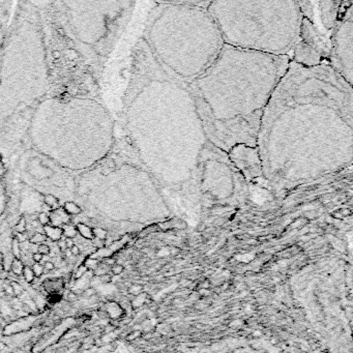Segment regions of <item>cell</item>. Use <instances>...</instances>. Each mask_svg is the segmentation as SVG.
Segmentation results:
<instances>
[{"instance_id":"obj_1","label":"cell","mask_w":353,"mask_h":353,"mask_svg":"<svg viewBox=\"0 0 353 353\" xmlns=\"http://www.w3.org/2000/svg\"><path fill=\"white\" fill-rule=\"evenodd\" d=\"M352 144V85L327 63L290 61L258 134L264 179L283 191L339 172L351 165Z\"/></svg>"},{"instance_id":"obj_2","label":"cell","mask_w":353,"mask_h":353,"mask_svg":"<svg viewBox=\"0 0 353 353\" xmlns=\"http://www.w3.org/2000/svg\"><path fill=\"white\" fill-rule=\"evenodd\" d=\"M121 126L164 196L200 203L202 162L211 143L187 84L165 70L142 38L132 52Z\"/></svg>"},{"instance_id":"obj_3","label":"cell","mask_w":353,"mask_h":353,"mask_svg":"<svg viewBox=\"0 0 353 353\" xmlns=\"http://www.w3.org/2000/svg\"><path fill=\"white\" fill-rule=\"evenodd\" d=\"M290 61L288 56L224 45L187 84L210 143L225 152L237 144L257 146L262 116Z\"/></svg>"},{"instance_id":"obj_4","label":"cell","mask_w":353,"mask_h":353,"mask_svg":"<svg viewBox=\"0 0 353 353\" xmlns=\"http://www.w3.org/2000/svg\"><path fill=\"white\" fill-rule=\"evenodd\" d=\"M49 93L41 14L35 2L18 1L0 53V152L5 159L26 146L31 115Z\"/></svg>"},{"instance_id":"obj_5","label":"cell","mask_w":353,"mask_h":353,"mask_svg":"<svg viewBox=\"0 0 353 353\" xmlns=\"http://www.w3.org/2000/svg\"><path fill=\"white\" fill-rule=\"evenodd\" d=\"M117 141L102 95L49 93L31 115L26 146L75 175L102 161Z\"/></svg>"},{"instance_id":"obj_6","label":"cell","mask_w":353,"mask_h":353,"mask_svg":"<svg viewBox=\"0 0 353 353\" xmlns=\"http://www.w3.org/2000/svg\"><path fill=\"white\" fill-rule=\"evenodd\" d=\"M73 201L87 223L106 231L141 224L156 215L158 208L168 207L163 192L124 136L102 161L76 175Z\"/></svg>"},{"instance_id":"obj_7","label":"cell","mask_w":353,"mask_h":353,"mask_svg":"<svg viewBox=\"0 0 353 353\" xmlns=\"http://www.w3.org/2000/svg\"><path fill=\"white\" fill-rule=\"evenodd\" d=\"M209 2H155L141 36L165 70L187 84L215 61L225 45L207 10Z\"/></svg>"},{"instance_id":"obj_8","label":"cell","mask_w":353,"mask_h":353,"mask_svg":"<svg viewBox=\"0 0 353 353\" xmlns=\"http://www.w3.org/2000/svg\"><path fill=\"white\" fill-rule=\"evenodd\" d=\"M225 45L288 56L297 42L301 11L297 1H210L207 7Z\"/></svg>"},{"instance_id":"obj_9","label":"cell","mask_w":353,"mask_h":353,"mask_svg":"<svg viewBox=\"0 0 353 353\" xmlns=\"http://www.w3.org/2000/svg\"><path fill=\"white\" fill-rule=\"evenodd\" d=\"M81 56L102 75L132 18L134 1L35 2Z\"/></svg>"},{"instance_id":"obj_10","label":"cell","mask_w":353,"mask_h":353,"mask_svg":"<svg viewBox=\"0 0 353 353\" xmlns=\"http://www.w3.org/2000/svg\"><path fill=\"white\" fill-rule=\"evenodd\" d=\"M38 10L49 67L50 93L101 95L102 74L81 56L52 20Z\"/></svg>"},{"instance_id":"obj_11","label":"cell","mask_w":353,"mask_h":353,"mask_svg":"<svg viewBox=\"0 0 353 353\" xmlns=\"http://www.w3.org/2000/svg\"><path fill=\"white\" fill-rule=\"evenodd\" d=\"M17 171L22 183L42 196H51L59 202L73 201L76 175L31 148L17 154Z\"/></svg>"},{"instance_id":"obj_12","label":"cell","mask_w":353,"mask_h":353,"mask_svg":"<svg viewBox=\"0 0 353 353\" xmlns=\"http://www.w3.org/2000/svg\"><path fill=\"white\" fill-rule=\"evenodd\" d=\"M246 180L235 169L227 152L210 145L204 154L199 181L200 203L213 204L232 202L246 190Z\"/></svg>"},{"instance_id":"obj_13","label":"cell","mask_w":353,"mask_h":353,"mask_svg":"<svg viewBox=\"0 0 353 353\" xmlns=\"http://www.w3.org/2000/svg\"><path fill=\"white\" fill-rule=\"evenodd\" d=\"M353 1H343L330 36L327 64L348 84L353 81Z\"/></svg>"},{"instance_id":"obj_14","label":"cell","mask_w":353,"mask_h":353,"mask_svg":"<svg viewBox=\"0 0 353 353\" xmlns=\"http://www.w3.org/2000/svg\"><path fill=\"white\" fill-rule=\"evenodd\" d=\"M227 154L232 165L247 182L264 178L261 156L257 146L237 144L233 146Z\"/></svg>"},{"instance_id":"obj_15","label":"cell","mask_w":353,"mask_h":353,"mask_svg":"<svg viewBox=\"0 0 353 353\" xmlns=\"http://www.w3.org/2000/svg\"><path fill=\"white\" fill-rule=\"evenodd\" d=\"M7 171L6 159L0 152V225L6 218L10 200L7 183Z\"/></svg>"},{"instance_id":"obj_16","label":"cell","mask_w":353,"mask_h":353,"mask_svg":"<svg viewBox=\"0 0 353 353\" xmlns=\"http://www.w3.org/2000/svg\"><path fill=\"white\" fill-rule=\"evenodd\" d=\"M16 2L0 1V53L6 41L11 19L15 13Z\"/></svg>"},{"instance_id":"obj_17","label":"cell","mask_w":353,"mask_h":353,"mask_svg":"<svg viewBox=\"0 0 353 353\" xmlns=\"http://www.w3.org/2000/svg\"><path fill=\"white\" fill-rule=\"evenodd\" d=\"M45 235L47 238L51 239V241H59L62 238V229L60 227H54L51 225H47L44 228Z\"/></svg>"},{"instance_id":"obj_18","label":"cell","mask_w":353,"mask_h":353,"mask_svg":"<svg viewBox=\"0 0 353 353\" xmlns=\"http://www.w3.org/2000/svg\"><path fill=\"white\" fill-rule=\"evenodd\" d=\"M76 228H77V231L81 234V236L84 239H88V240H93V239H94L92 227L88 226V225L83 224V223H78Z\"/></svg>"},{"instance_id":"obj_19","label":"cell","mask_w":353,"mask_h":353,"mask_svg":"<svg viewBox=\"0 0 353 353\" xmlns=\"http://www.w3.org/2000/svg\"><path fill=\"white\" fill-rule=\"evenodd\" d=\"M24 267H25V264H24V262L22 261V259L15 258L10 264V272H13L14 275H17V277H22Z\"/></svg>"},{"instance_id":"obj_20","label":"cell","mask_w":353,"mask_h":353,"mask_svg":"<svg viewBox=\"0 0 353 353\" xmlns=\"http://www.w3.org/2000/svg\"><path fill=\"white\" fill-rule=\"evenodd\" d=\"M62 229V235L64 236L65 238H72L74 239L77 236V228L75 226H73V225L70 224H66L64 225L63 228H61Z\"/></svg>"},{"instance_id":"obj_21","label":"cell","mask_w":353,"mask_h":353,"mask_svg":"<svg viewBox=\"0 0 353 353\" xmlns=\"http://www.w3.org/2000/svg\"><path fill=\"white\" fill-rule=\"evenodd\" d=\"M22 277L24 279V281L26 282V283H29V284H32L34 280H35V277H34V273L32 271V269H31L30 266H26L25 265L24 267V270H23V273H22Z\"/></svg>"},{"instance_id":"obj_22","label":"cell","mask_w":353,"mask_h":353,"mask_svg":"<svg viewBox=\"0 0 353 353\" xmlns=\"http://www.w3.org/2000/svg\"><path fill=\"white\" fill-rule=\"evenodd\" d=\"M83 265L86 267L88 270H90V271H94V270L98 268V266L99 265V261L98 260V259L90 257V258H87L86 260H85Z\"/></svg>"},{"instance_id":"obj_23","label":"cell","mask_w":353,"mask_h":353,"mask_svg":"<svg viewBox=\"0 0 353 353\" xmlns=\"http://www.w3.org/2000/svg\"><path fill=\"white\" fill-rule=\"evenodd\" d=\"M11 253H13L14 257L17 259H21V249H20V243L17 239L14 238L11 241Z\"/></svg>"},{"instance_id":"obj_24","label":"cell","mask_w":353,"mask_h":353,"mask_svg":"<svg viewBox=\"0 0 353 353\" xmlns=\"http://www.w3.org/2000/svg\"><path fill=\"white\" fill-rule=\"evenodd\" d=\"M87 271H88V269L83 265V264L79 265L78 267H77V269L75 270V273H74V275H73L74 280L78 281V280H80V279H82Z\"/></svg>"},{"instance_id":"obj_25","label":"cell","mask_w":353,"mask_h":353,"mask_svg":"<svg viewBox=\"0 0 353 353\" xmlns=\"http://www.w3.org/2000/svg\"><path fill=\"white\" fill-rule=\"evenodd\" d=\"M31 269L34 273V277L35 278H41L42 275H44V266L41 263H33L32 266H31Z\"/></svg>"},{"instance_id":"obj_26","label":"cell","mask_w":353,"mask_h":353,"mask_svg":"<svg viewBox=\"0 0 353 353\" xmlns=\"http://www.w3.org/2000/svg\"><path fill=\"white\" fill-rule=\"evenodd\" d=\"M10 285H11V287H13V290H14V295L21 296L22 293L24 292V288H23L21 285L19 284V282H11Z\"/></svg>"},{"instance_id":"obj_27","label":"cell","mask_w":353,"mask_h":353,"mask_svg":"<svg viewBox=\"0 0 353 353\" xmlns=\"http://www.w3.org/2000/svg\"><path fill=\"white\" fill-rule=\"evenodd\" d=\"M50 251H51V247L48 246V244L46 243H42L38 246V253L42 255H49L50 254Z\"/></svg>"},{"instance_id":"obj_28","label":"cell","mask_w":353,"mask_h":353,"mask_svg":"<svg viewBox=\"0 0 353 353\" xmlns=\"http://www.w3.org/2000/svg\"><path fill=\"white\" fill-rule=\"evenodd\" d=\"M110 270L112 271V273H113L114 275H119L122 271H123V266H122L121 264H119V263H116V264H114L112 267H111Z\"/></svg>"},{"instance_id":"obj_29","label":"cell","mask_w":353,"mask_h":353,"mask_svg":"<svg viewBox=\"0 0 353 353\" xmlns=\"http://www.w3.org/2000/svg\"><path fill=\"white\" fill-rule=\"evenodd\" d=\"M144 301H145V295L139 294V295L135 298V300L133 301V306H134V307H140V306H142V304H143Z\"/></svg>"},{"instance_id":"obj_30","label":"cell","mask_w":353,"mask_h":353,"mask_svg":"<svg viewBox=\"0 0 353 353\" xmlns=\"http://www.w3.org/2000/svg\"><path fill=\"white\" fill-rule=\"evenodd\" d=\"M96 294V291L94 288H92V287H89V288L85 289L83 292H82V295L85 296V297H91V296L95 295Z\"/></svg>"},{"instance_id":"obj_31","label":"cell","mask_w":353,"mask_h":353,"mask_svg":"<svg viewBox=\"0 0 353 353\" xmlns=\"http://www.w3.org/2000/svg\"><path fill=\"white\" fill-rule=\"evenodd\" d=\"M140 335H141V332H140V331H138V330H135V331L130 332V334L129 335H127V337H126V340H127V341H133V340H135V339L138 338Z\"/></svg>"},{"instance_id":"obj_32","label":"cell","mask_w":353,"mask_h":353,"mask_svg":"<svg viewBox=\"0 0 353 353\" xmlns=\"http://www.w3.org/2000/svg\"><path fill=\"white\" fill-rule=\"evenodd\" d=\"M31 258H32L34 263H39L42 259V255L39 254V253H34V254H32V256H31Z\"/></svg>"},{"instance_id":"obj_33","label":"cell","mask_w":353,"mask_h":353,"mask_svg":"<svg viewBox=\"0 0 353 353\" xmlns=\"http://www.w3.org/2000/svg\"><path fill=\"white\" fill-rule=\"evenodd\" d=\"M141 290H142V288H141L140 286H137V285H135V286L130 287V292L133 293V294H135V295H139V294H140V292H141Z\"/></svg>"},{"instance_id":"obj_34","label":"cell","mask_w":353,"mask_h":353,"mask_svg":"<svg viewBox=\"0 0 353 353\" xmlns=\"http://www.w3.org/2000/svg\"><path fill=\"white\" fill-rule=\"evenodd\" d=\"M70 253H72V256H79L80 253H81V251H80V247L75 244L73 247H70Z\"/></svg>"},{"instance_id":"obj_35","label":"cell","mask_w":353,"mask_h":353,"mask_svg":"<svg viewBox=\"0 0 353 353\" xmlns=\"http://www.w3.org/2000/svg\"><path fill=\"white\" fill-rule=\"evenodd\" d=\"M76 299H77V294L74 292L68 293L67 296H66V300L68 301V303H73V301H75Z\"/></svg>"},{"instance_id":"obj_36","label":"cell","mask_w":353,"mask_h":353,"mask_svg":"<svg viewBox=\"0 0 353 353\" xmlns=\"http://www.w3.org/2000/svg\"><path fill=\"white\" fill-rule=\"evenodd\" d=\"M115 329V327L114 326H112V325H107L106 326V328H105V331L106 332H110V331H112V330H114Z\"/></svg>"},{"instance_id":"obj_37","label":"cell","mask_w":353,"mask_h":353,"mask_svg":"<svg viewBox=\"0 0 353 353\" xmlns=\"http://www.w3.org/2000/svg\"><path fill=\"white\" fill-rule=\"evenodd\" d=\"M199 293H200V294H202V295H207V294H208V290H206V289H201V290H199Z\"/></svg>"},{"instance_id":"obj_38","label":"cell","mask_w":353,"mask_h":353,"mask_svg":"<svg viewBox=\"0 0 353 353\" xmlns=\"http://www.w3.org/2000/svg\"><path fill=\"white\" fill-rule=\"evenodd\" d=\"M241 323H243V322H241L240 320H235L234 322H232V323H231V326H235V325H240Z\"/></svg>"},{"instance_id":"obj_39","label":"cell","mask_w":353,"mask_h":353,"mask_svg":"<svg viewBox=\"0 0 353 353\" xmlns=\"http://www.w3.org/2000/svg\"><path fill=\"white\" fill-rule=\"evenodd\" d=\"M251 311H252V307H251L250 304H247V312L250 313Z\"/></svg>"},{"instance_id":"obj_40","label":"cell","mask_w":353,"mask_h":353,"mask_svg":"<svg viewBox=\"0 0 353 353\" xmlns=\"http://www.w3.org/2000/svg\"><path fill=\"white\" fill-rule=\"evenodd\" d=\"M254 335H256V337H259V335H261V332L260 331H255Z\"/></svg>"},{"instance_id":"obj_41","label":"cell","mask_w":353,"mask_h":353,"mask_svg":"<svg viewBox=\"0 0 353 353\" xmlns=\"http://www.w3.org/2000/svg\"><path fill=\"white\" fill-rule=\"evenodd\" d=\"M39 353H45V352H39Z\"/></svg>"}]
</instances>
